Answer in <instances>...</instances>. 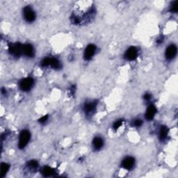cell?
Masks as SVG:
<instances>
[{
    "instance_id": "obj_1",
    "label": "cell",
    "mask_w": 178,
    "mask_h": 178,
    "mask_svg": "<svg viewBox=\"0 0 178 178\" xmlns=\"http://www.w3.org/2000/svg\"><path fill=\"white\" fill-rule=\"evenodd\" d=\"M30 133L27 130H23L21 132L19 137V148L20 149H23L25 147L27 146V143H29V139H30Z\"/></svg>"
},
{
    "instance_id": "obj_2",
    "label": "cell",
    "mask_w": 178,
    "mask_h": 178,
    "mask_svg": "<svg viewBox=\"0 0 178 178\" xmlns=\"http://www.w3.org/2000/svg\"><path fill=\"white\" fill-rule=\"evenodd\" d=\"M9 52L15 56H20L23 52V47L20 43H15V44L9 45Z\"/></svg>"
},
{
    "instance_id": "obj_3",
    "label": "cell",
    "mask_w": 178,
    "mask_h": 178,
    "mask_svg": "<svg viewBox=\"0 0 178 178\" xmlns=\"http://www.w3.org/2000/svg\"><path fill=\"white\" fill-rule=\"evenodd\" d=\"M23 14L27 22H32L35 20L36 15L32 8L29 6H26L23 10Z\"/></svg>"
},
{
    "instance_id": "obj_4",
    "label": "cell",
    "mask_w": 178,
    "mask_h": 178,
    "mask_svg": "<svg viewBox=\"0 0 178 178\" xmlns=\"http://www.w3.org/2000/svg\"><path fill=\"white\" fill-rule=\"evenodd\" d=\"M138 56V50L135 47H131L126 51L125 54V58L129 61L135 60Z\"/></svg>"
},
{
    "instance_id": "obj_5",
    "label": "cell",
    "mask_w": 178,
    "mask_h": 178,
    "mask_svg": "<svg viewBox=\"0 0 178 178\" xmlns=\"http://www.w3.org/2000/svg\"><path fill=\"white\" fill-rule=\"evenodd\" d=\"M34 85V79L31 77L26 78L20 82V89L24 91H28Z\"/></svg>"
},
{
    "instance_id": "obj_6",
    "label": "cell",
    "mask_w": 178,
    "mask_h": 178,
    "mask_svg": "<svg viewBox=\"0 0 178 178\" xmlns=\"http://www.w3.org/2000/svg\"><path fill=\"white\" fill-rule=\"evenodd\" d=\"M96 47L94 45H89V46L86 47L85 53H84V58L87 61H89L92 58V57L96 52Z\"/></svg>"
},
{
    "instance_id": "obj_7",
    "label": "cell",
    "mask_w": 178,
    "mask_h": 178,
    "mask_svg": "<svg viewBox=\"0 0 178 178\" xmlns=\"http://www.w3.org/2000/svg\"><path fill=\"white\" fill-rule=\"evenodd\" d=\"M176 54H177V47L174 45H171L169 47H168L166 51V57L167 59L170 60L173 58L175 56Z\"/></svg>"
},
{
    "instance_id": "obj_8",
    "label": "cell",
    "mask_w": 178,
    "mask_h": 178,
    "mask_svg": "<svg viewBox=\"0 0 178 178\" xmlns=\"http://www.w3.org/2000/svg\"><path fill=\"white\" fill-rule=\"evenodd\" d=\"M134 163H135V160L133 157H128L122 161V167L124 168L127 169V170H131L134 166Z\"/></svg>"
},
{
    "instance_id": "obj_9",
    "label": "cell",
    "mask_w": 178,
    "mask_h": 178,
    "mask_svg": "<svg viewBox=\"0 0 178 178\" xmlns=\"http://www.w3.org/2000/svg\"><path fill=\"white\" fill-rule=\"evenodd\" d=\"M96 102H87L84 105V111L87 115H91L94 113L96 109Z\"/></svg>"
},
{
    "instance_id": "obj_10",
    "label": "cell",
    "mask_w": 178,
    "mask_h": 178,
    "mask_svg": "<svg viewBox=\"0 0 178 178\" xmlns=\"http://www.w3.org/2000/svg\"><path fill=\"white\" fill-rule=\"evenodd\" d=\"M157 109L154 105H150L147 109L146 113V118L148 120H152L153 119L155 114L156 113Z\"/></svg>"
},
{
    "instance_id": "obj_11",
    "label": "cell",
    "mask_w": 178,
    "mask_h": 178,
    "mask_svg": "<svg viewBox=\"0 0 178 178\" xmlns=\"http://www.w3.org/2000/svg\"><path fill=\"white\" fill-rule=\"evenodd\" d=\"M23 52L27 57H33L34 55L33 46L31 44H26L23 46Z\"/></svg>"
},
{
    "instance_id": "obj_12",
    "label": "cell",
    "mask_w": 178,
    "mask_h": 178,
    "mask_svg": "<svg viewBox=\"0 0 178 178\" xmlns=\"http://www.w3.org/2000/svg\"><path fill=\"white\" fill-rule=\"evenodd\" d=\"M93 147L96 150H100L103 146V140L100 137H96L93 141Z\"/></svg>"
},
{
    "instance_id": "obj_13",
    "label": "cell",
    "mask_w": 178,
    "mask_h": 178,
    "mask_svg": "<svg viewBox=\"0 0 178 178\" xmlns=\"http://www.w3.org/2000/svg\"><path fill=\"white\" fill-rule=\"evenodd\" d=\"M42 173L45 177H49V176L53 175L55 173V171L51 167L45 166L43 168L42 170Z\"/></svg>"
},
{
    "instance_id": "obj_14",
    "label": "cell",
    "mask_w": 178,
    "mask_h": 178,
    "mask_svg": "<svg viewBox=\"0 0 178 178\" xmlns=\"http://www.w3.org/2000/svg\"><path fill=\"white\" fill-rule=\"evenodd\" d=\"M168 135V129L166 126H162L159 131V139L163 141L167 137Z\"/></svg>"
},
{
    "instance_id": "obj_15",
    "label": "cell",
    "mask_w": 178,
    "mask_h": 178,
    "mask_svg": "<svg viewBox=\"0 0 178 178\" xmlns=\"http://www.w3.org/2000/svg\"><path fill=\"white\" fill-rule=\"evenodd\" d=\"M50 65L53 68L59 69L61 68V63H60L59 61L55 58H51V62H50Z\"/></svg>"
},
{
    "instance_id": "obj_16",
    "label": "cell",
    "mask_w": 178,
    "mask_h": 178,
    "mask_svg": "<svg viewBox=\"0 0 178 178\" xmlns=\"http://www.w3.org/2000/svg\"><path fill=\"white\" fill-rule=\"evenodd\" d=\"M9 165L6 163H2L1 164V177H4L6 173L8 172L9 169Z\"/></svg>"
},
{
    "instance_id": "obj_17",
    "label": "cell",
    "mask_w": 178,
    "mask_h": 178,
    "mask_svg": "<svg viewBox=\"0 0 178 178\" xmlns=\"http://www.w3.org/2000/svg\"><path fill=\"white\" fill-rule=\"evenodd\" d=\"M27 165H28L29 168H32V169L37 168V167L38 166V162L35 160L30 161V162L27 164Z\"/></svg>"
},
{
    "instance_id": "obj_18",
    "label": "cell",
    "mask_w": 178,
    "mask_h": 178,
    "mask_svg": "<svg viewBox=\"0 0 178 178\" xmlns=\"http://www.w3.org/2000/svg\"><path fill=\"white\" fill-rule=\"evenodd\" d=\"M178 8V1H175L173 2L172 6L170 8V11L173 12V13H177Z\"/></svg>"
},
{
    "instance_id": "obj_19",
    "label": "cell",
    "mask_w": 178,
    "mask_h": 178,
    "mask_svg": "<svg viewBox=\"0 0 178 178\" xmlns=\"http://www.w3.org/2000/svg\"><path fill=\"white\" fill-rule=\"evenodd\" d=\"M50 62H51V58H46L42 61L41 65L43 67L48 66V65H50Z\"/></svg>"
},
{
    "instance_id": "obj_20",
    "label": "cell",
    "mask_w": 178,
    "mask_h": 178,
    "mask_svg": "<svg viewBox=\"0 0 178 178\" xmlns=\"http://www.w3.org/2000/svg\"><path fill=\"white\" fill-rule=\"evenodd\" d=\"M122 123V120H118V121H116V122H115V123H114V125H113V128L115 129H118L119 127H120V126H121Z\"/></svg>"
},
{
    "instance_id": "obj_21",
    "label": "cell",
    "mask_w": 178,
    "mask_h": 178,
    "mask_svg": "<svg viewBox=\"0 0 178 178\" xmlns=\"http://www.w3.org/2000/svg\"><path fill=\"white\" fill-rule=\"evenodd\" d=\"M142 123H143V122L141 121V120H139V119H137V120H136L134 122V125L135 126V127H139L141 125H142Z\"/></svg>"
},
{
    "instance_id": "obj_22",
    "label": "cell",
    "mask_w": 178,
    "mask_h": 178,
    "mask_svg": "<svg viewBox=\"0 0 178 178\" xmlns=\"http://www.w3.org/2000/svg\"><path fill=\"white\" fill-rule=\"evenodd\" d=\"M47 118H48V115H44V116H43L42 118H41V119H40V120H39V122H45L47 120Z\"/></svg>"
},
{
    "instance_id": "obj_23",
    "label": "cell",
    "mask_w": 178,
    "mask_h": 178,
    "mask_svg": "<svg viewBox=\"0 0 178 178\" xmlns=\"http://www.w3.org/2000/svg\"><path fill=\"white\" fill-rule=\"evenodd\" d=\"M150 98H151V95L149 94V93H146V94L144 96V99L147 100V101L149 100Z\"/></svg>"
},
{
    "instance_id": "obj_24",
    "label": "cell",
    "mask_w": 178,
    "mask_h": 178,
    "mask_svg": "<svg viewBox=\"0 0 178 178\" xmlns=\"http://www.w3.org/2000/svg\"><path fill=\"white\" fill-rule=\"evenodd\" d=\"M164 38L163 37H161L159 38L158 40H157V43H159V44H160V43H162V42H163V39Z\"/></svg>"
}]
</instances>
